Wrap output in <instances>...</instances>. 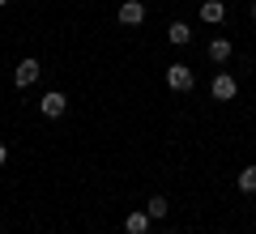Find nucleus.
I'll list each match as a JSON object with an SVG mask.
<instances>
[{"label": "nucleus", "instance_id": "obj_14", "mask_svg": "<svg viewBox=\"0 0 256 234\" xmlns=\"http://www.w3.org/2000/svg\"><path fill=\"white\" fill-rule=\"evenodd\" d=\"M4 4H9V0H0V9H4Z\"/></svg>", "mask_w": 256, "mask_h": 234}, {"label": "nucleus", "instance_id": "obj_10", "mask_svg": "<svg viewBox=\"0 0 256 234\" xmlns=\"http://www.w3.org/2000/svg\"><path fill=\"white\" fill-rule=\"evenodd\" d=\"M210 60L214 64H226L230 60V38H214V43H210Z\"/></svg>", "mask_w": 256, "mask_h": 234}, {"label": "nucleus", "instance_id": "obj_5", "mask_svg": "<svg viewBox=\"0 0 256 234\" xmlns=\"http://www.w3.org/2000/svg\"><path fill=\"white\" fill-rule=\"evenodd\" d=\"M146 21V4L141 0H124L120 4V26H141Z\"/></svg>", "mask_w": 256, "mask_h": 234}, {"label": "nucleus", "instance_id": "obj_9", "mask_svg": "<svg viewBox=\"0 0 256 234\" xmlns=\"http://www.w3.org/2000/svg\"><path fill=\"white\" fill-rule=\"evenodd\" d=\"M146 213H150V222H162V217L171 213V205H166V196H150V205H146Z\"/></svg>", "mask_w": 256, "mask_h": 234}, {"label": "nucleus", "instance_id": "obj_13", "mask_svg": "<svg viewBox=\"0 0 256 234\" xmlns=\"http://www.w3.org/2000/svg\"><path fill=\"white\" fill-rule=\"evenodd\" d=\"M252 17H256V0H252Z\"/></svg>", "mask_w": 256, "mask_h": 234}, {"label": "nucleus", "instance_id": "obj_2", "mask_svg": "<svg viewBox=\"0 0 256 234\" xmlns=\"http://www.w3.org/2000/svg\"><path fill=\"white\" fill-rule=\"evenodd\" d=\"M38 111H43L47 119H60L64 111H68V98H64L60 90H52V94H43V98H38Z\"/></svg>", "mask_w": 256, "mask_h": 234}, {"label": "nucleus", "instance_id": "obj_8", "mask_svg": "<svg viewBox=\"0 0 256 234\" xmlns=\"http://www.w3.org/2000/svg\"><path fill=\"white\" fill-rule=\"evenodd\" d=\"M222 17H226L222 0H205V4H201V21H210V26H214V21H222Z\"/></svg>", "mask_w": 256, "mask_h": 234}, {"label": "nucleus", "instance_id": "obj_12", "mask_svg": "<svg viewBox=\"0 0 256 234\" xmlns=\"http://www.w3.org/2000/svg\"><path fill=\"white\" fill-rule=\"evenodd\" d=\"M4 162H9V149H4V141H0V166H4Z\"/></svg>", "mask_w": 256, "mask_h": 234}, {"label": "nucleus", "instance_id": "obj_11", "mask_svg": "<svg viewBox=\"0 0 256 234\" xmlns=\"http://www.w3.org/2000/svg\"><path fill=\"white\" fill-rule=\"evenodd\" d=\"M239 192H256V166H244L239 171Z\"/></svg>", "mask_w": 256, "mask_h": 234}, {"label": "nucleus", "instance_id": "obj_6", "mask_svg": "<svg viewBox=\"0 0 256 234\" xmlns=\"http://www.w3.org/2000/svg\"><path fill=\"white\" fill-rule=\"evenodd\" d=\"M166 38H171L175 47H188V43H192V30H188V21H171V30H166Z\"/></svg>", "mask_w": 256, "mask_h": 234}, {"label": "nucleus", "instance_id": "obj_1", "mask_svg": "<svg viewBox=\"0 0 256 234\" xmlns=\"http://www.w3.org/2000/svg\"><path fill=\"white\" fill-rule=\"evenodd\" d=\"M210 94H214V98H218V102H230V98H235V94H239V81H235V77H230V72H218V77H214V81H210Z\"/></svg>", "mask_w": 256, "mask_h": 234}, {"label": "nucleus", "instance_id": "obj_3", "mask_svg": "<svg viewBox=\"0 0 256 234\" xmlns=\"http://www.w3.org/2000/svg\"><path fill=\"white\" fill-rule=\"evenodd\" d=\"M166 85H171L175 94L192 90V68H188V64H171V68H166Z\"/></svg>", "mask_w": 256, "mask_h": 234}, {"label": "nucleus", "instance_id": "obj_4", "mask_svg": "<svg viewBox=\"0 0 256 234\" xmlns=\"http://www.w3.org/2000/svg\"><path fill=\"white\" fill-rule=\"evenodd\" d=\"M38 72H43V68H38V60H22L18 68H13V81H18V90L34 85V81H38Z\"/></svg>", "mask_w": 256, "mask_h": 234}, {"label": "nucleus", "instance_id": "obj_7", "mask_svg": "<svg viewBox=\"0 0 256 234\" xmlns=\"http://www.w3.org/2000/svg\"><path fill=\"white\" fill-rule=\"evenodd\" d=\"M150 230V213H128L124 217V234H146Z\"/></svg>", "mask_w": 256, "mask_h": 234}]
</instances>
